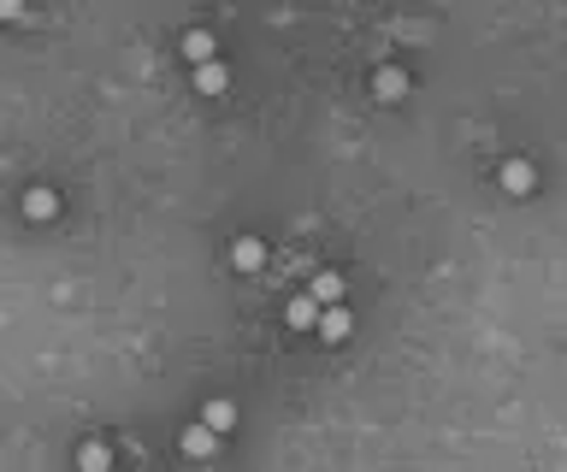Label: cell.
<instances>
[{"label":"cell","mask_w":567,"mask_h":472,"mask_svg":"<svg viewBox=\"0 0 567 472\" xmlns=\"http://www.w3.org/2000/svg\"><path fill=\"white\" fill-rule=\"evenodd\" d=\"M308 295H314L319 307H343L349 302V284H343V272H331V266H326V272L308 278Z\"/></svg>","instance_id":"11"},{"label":"cell","mask_w":567,"mask_h":472,"mask_svg":"<svg viewBox=\"0 0 567 472\" xmlns=\"http://www.w3.org/2000/svg\"><path fill=\"white\" fill-rule=\"evenodd\" d=\"M319 314H326V307H319L308 290L284 295V324H290V331H314V324H319Z\"/></svg>","instance_id":"10"},{"label":"cell","mask_w":567,"mask_h":472,"mask_svg":"<svg viewBox=\"0 0 567 472\" xmlns=\"http://www.w3.org/2000/svg\"><path fill=\"white\" fill-rule=\"evenodd\" d=\"M189 78H196V95H225V88H231V66H225V59H213V66L189 71Z\"/></svg>","instance_id":"12"},{"label":"cell","mask_w":567,"mask_h":472,"mask_svg":"<svg viewBox=\"0 0 567 472\" xmlns=\"http://www.w3.org/2000/svg\"><path fill=\"white\" fill-rule=\"evenodd\" d=\"M71 461H78V472H113V467H119V449H113L107 437H78Z\"/></svg>","instance_id":"7"},{"label":"cell","mask_w":567,"mask_h":472,"mask_svg":"<svg viewBox=\"0 0 567 472\" xmlns=\"http://www.w3.org/2000/svg\"><path fill=\"white\" fill-rule=\"evenodd\" d=\"M497 189H503V196H515V201L538 196V166H532L527 154H508L503 166H497Z\"/></svg>","instance_id":"4"},{"label":"cell","mask_w":567,"mask_h":472,"mask_svg":"<svg viewBox=\"0 0 567 472\" xmlns=\"http://www.w3.org/2000/svg\"><path fill=\"white\" fill-rule=\"evenodd\" d=\"M220 442H225V437H213L201 420L178 425V455H184V461H213V455H220Z\"/></svg>","instance_id":"6"},{"label":"cell","mask_w":567,"mask_h":472,"mask_svg":"<svg viewBox=\"0 0 567 472\" xmlns=\"http://www.w3.org/2000/svg\"><path fill=\"white\" fill-rule=\"evenodd\" d=\"M314 337L319 343H349V337H355V314H349V302L343 307H326V314H319V324H314Z\"/></svg>","instance_id":"9"},{"label":"cell","mask_w":567,"mask_h":472,"mask_svg":"<svg viewBox=\"0 0 567 472\" xmlns=\"http://www.w3.org/2000/svg\"><path fill=\"white\" fill-rule=\"evenodd\" d=\"M24 19H31V12H24V7H12V0H0V24H24Z\"/></svg>","instance_id":"13"},{"label":"cell","mask_w":567,"mask_h":472,"mask_svg":"<svg viewBox=\"0 0 567 472\" xmlns=\"http://www.w3.org/2000/svg\"><path fill=\"white\" fill-rule=\"evenodd\" d=\"M60 206H66V196L54 184H24L19 219H24V225H54V219H60Z\"/></svg>","instance_id":"2"},{"label":"cell","mask_w":567,"mask_h":472,"mask_svg":"<svg viewBox=\"0 0 567 472\" xmlns=\"http://www.w3.org/2000/svg\"><path fill=\"white\" fill-rule=\"evenodd\" d=\"M225 260H231V272H243V278H255V272H267V260H272V248H267V236H231V248H225Z\"/></svg>","instance_id":"3"},{"label":"cell","mask_w":567,"mask_h":472,"mask_svg":"<svg viewBox=\"0 0 567 472\" xmlns=\"http://www.w3.org/2000/svg\"><path fill=\"white\" fill-rule=\"evenodd\" d=\"M201 425H208L213 437H231L243 425V413H237V402H231V396H208V402H201V413H196Z\"/></svg>","instance_id":"8"},{"label":"cell","mask_w":567,"mask_h":472,"mask_svg":"<svg viewBox=\"0 0 567 472\" xmlns=\"http://www.w3.org/2000/svg\"><path fill=\"white\" fill-rule=\"evenodd\" d=\"M367 88H373L378 107H402V101L414 95V78H409V66H397V59H378L373 78H367Z\"/></svg>","instance_id":"1"},{"label":"cell","mask_w":567,"mask_h":472,"mask_svg":"<svg viewBox=\"0 0 567 472\" xmlns=\"http://www.w3.org/2000/svg\"><path fill=\"white\" fill-rule=\"evenodd\" d=\"M178 54H184L189 71H201V66H213V59H220V36H213V30H201V24H189L184 36H178Z\"/></svg>","instance_id":"5"}]
</instances>
